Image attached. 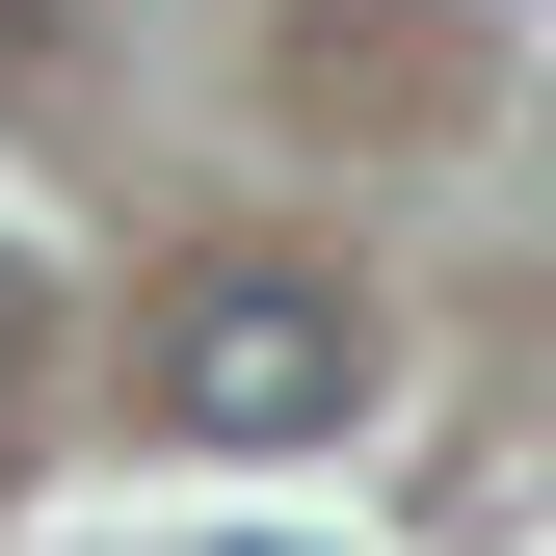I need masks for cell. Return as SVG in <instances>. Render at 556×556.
Returning <instances> with one entry per match:
<instances>
[{"instance_id":"cell-2","label":"cell","mask_w":556,"mask_h":556,"mask_svg":"<svg viewBox=\"0 0 556 556\" xmlns=\"http://www.w3.org/2000/svg\"><path fill=\"white\" fill-rule=\"evenodd\" d=\"M27 397H53V265L0 239V425H27Z\"/></svg>"},{"instance_id":"cell-1","label":"cell","mask_w":556,"mask_h":556,"mask_svg":"<svg viewBox=\"0 0 556 556\" xmlns=\"http://www.w3.org/2000/svg\"><path fill=\"white\" fill-rule=\"evenodd\" d=\"M344 397H371V318H344L318 265H186L160 292V425L186 451H318Z\"/></svg>"}]
</instances>
